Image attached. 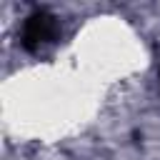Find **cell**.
<instances>
[{
    "instance_id": "obj_1",
    "label": "cell",
    "mask_w": 160,
    "mask_h": 160,
    "mask_svg": "<svg viewBox=\"0 0 160 160\" xmlns=\"http://www.w3.org/2000/svg\"><path fill=\"white\" fill-rule=\"evenodd\" d=\"M58 38V20L48 12V10H35L25 18L22 22V35H20V42L28 52H35L40 50L42 45L52 42Z\"/></svg>"
}]
</instances>
